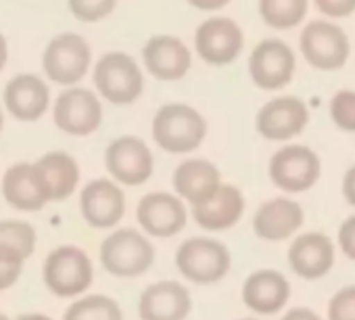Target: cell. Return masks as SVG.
<instances>
[{
	"label": "cell",
	"instance_id": "4dcf8cb0",
	"mask_svg": "<svg viewBox=\"0 0 355 320\" xmlns=\"http://www.w3.org/2000/svg\"><path fill=\"white\" fill-rule=\"evenodd\" d=\"M328 320H355V285L334 293L328 303Z\"/></svg>",
	"mask_w": 355,
	"mask_h": 320
},
{
	"label": "cell",
	"instance_id": "277c9868",
	"mask_svg": "<svg viewBox=\"0 0 355 320\" xmlns=\"http://www.w3.org/2000/svg\"><path fill=\"white\" fill-rule=\"evenodd\" d=\"M153 140L159 149L173 155L197 151L207 136V119L187 103H167L153 117Z\"/></svg>",
	"mask_w": 355,
	"mask_h": 320
},
{
	"label": "cell",
	"instance_id": "d6986e66",
	"mask_svg": "<svg viewBox=\"0 0 355 320\" xmlns=\"http://www.w3.org/2000/svg\"><path fill=\"white\" fill-rule=\"evenodd\" d=\"M245 208L247 201L243 191L234 185L222 183L211 199L197 208H191V220L209 235L226 233L241 222V218L245 216Z\"/></svg>",
	"mask_w": 355,
	"mask_h": 320
},
{
	"label": "cell",
	"instance_id": "d590c367",
	"mask_svg": "<svg viewBox=\"0 0 355 320\" xmlns=\"http://www.w3.org/2000/svg\"><path fill=\"white\" fill-rule=\"evenodd\" d=\"M280 320H322V318L309 308H293Z\"/></svg>",
	"mask_w": 355,
	"mask_h": 320
},
{
	"label": "cell",
	"instance_id": "e575fe53",
	"mask_svg": "<svg viewBox=\"0 0 355 320\" xmlns=\"http://www.w3.org/2000/svg\"><path fill=\"white\" fill-rule=\"evenodd\" d=\"M343 195L355 208V166H351L345 172V178H343Z\"/></svg>",
	"mask_w": 355,
	"mask_h": 320
},
{
	"label": "cell",
	"instance_id": "ab89813d",
	"mask_svg": "<svg viewBox=\"0 0 355 320\" xmlns=\"http://www.w3.org/2000/svg\"><path fill=\"white\" fill-rule=\"evenodd\" d=\"M5 128V113H3V105H0V132Z\"/></svg>",
	"mask_w": 355,
	"mask_h": 320
},
{
	"label": "cell",
	"instance_id": "ba28073f",
	"mask_svg": "<svg viewBox=\"0 0 355 320\" xmlns=\"http://www.w3.org/2000/svg\"><path fill=\"white\" fill-rule=\"evenodd\" d=\"M82 220L94 230H113L125 216V193L111 178H92L78 191Z\"/></svg>",
	"mask_w": 355,
	"mask_h": 320
},
{
	"label": "cell",
	"instance_id": "cb8c5ba5",
	"mask_svg": "<svg viewBox=\"0 0 355 320\" xmlns=\"http://www.w3.org/2000/svg\"><path fill=\"white\" fill-rule=\"evenodd\" d=\"M0 193H3L5 203L11 210L21 214H36L49 205L38 185L32 162H17L9 166L0 178Z\"/></svg>",
	"mask_w": 355,
	"mask_h": 320
},
{
	"label": "cell",
	"instance_id": "f35d334b",
	"mask_svg": "<svg viewBox=\"0 0 355 320\" xmlns=\"http://www.w3.org/2000/svg\"><path fill=\"white\" fill-rule=\"evenodd\" d=\"M7 57H9V47H7L5 36L0 34V71H3V69H5V65H7Z\"/></svg>",
	"mask_w": 355,
	"mask_h": 320
},
{
	"label": "cell",
	"instance_id": "52a82bcc",
	"mask_svg": "<svg viewBox=\"0 0 355 320\" xmlns=\"http://www.w3.org/2000/svg\"><path fill=\"white\" fill-rule=\"evenodd\" d=\"M94 86L98 96L113 105H130L144 90V76L138 63L125 53H107L94 65Z\"/></svg>",
	"mask_w": 355,
	"mask_h": 320
},
{
	"label": "cell",
	"instance_id": "44dd1931",
	"mask_svg": "<svg viewBox=\"0 0 355 320\" xmlns=\"http://www.w3.org/2000/svg\"><path fill=\"white\" fill-rule=\"evenodd\" d=\"M144 67L148 74L161 82H175L187 76L193 57L189 47L175 36H153L142 49Z\"/></svg>",
	"mask_w": 355,
	"mask_h": 320
},
{
	"label": "cell",
	"instance_id": "f1b7e54d",
	"mask_svg": "<svg viewBox=\"0 0 355 320\" xmlns=\"http://www.w3.org/2000/svg\"><path fill=\"white\" fill-rule=\"evenodd\" d=\"M330 115L345 132H355V90H338L330 101Z\"/></svg>",
	"mask_w": 355,
	"mask_h": 320
},
{
	"label": "cell",
	"instance_id": "30bf717a",
	"mask_svg": "<svg viewBox=\"0 0 355 320\" xmlns=\"http://www.w3.org/2000/svg\"><path fill=\"white\" fill-rule=\"evenodd\" d=\"M53 119L55 126L69 136L94 134L103 124L101 96L88 88L69 86L55 99Z\"/></svg>",
	"mask_w": 355,
	"mask_h": 320
},
{
	"label": "cell",
	"instance_id": "9a60e30c",
	"mask_svg": "<svg viewBox=\"0 0 355 320\" xmlns=\"http://www.w3.org/2000/svg\"><path fill=\"white\" fill-rule=\"evenodd\" d=\"M301 51L318 69H338L349 57L347 34L330 22H311L301 32Z\"/></svg>",
	"mask_w": 355,
	"mask_h": 320
},
{
	"label": "cell",
	"instance_id": "4316f807",
	"mask_svg": "<svg viewBox=\"0 0 355 320\" xmlns=\"http://www.w3.org/2000/svg\"><path fill=\"white\" fill-rule=\"evenodd\" d=\"M61 320H123V310L115 297L88 291L69 301Z\"/></svg>",
	"mask_w": 355,
	"mask_h": 320
},
{
	"label": "cell",
	"instance_id": "7402d4cb",
	"mask_svg": "<svg viewBox=\"0 0 355 320\" xmlns=\"http://www.w3.org/2000/svg\"><path fill=\"white\" fill-rule=\"evenodd\" d=\"M5 109L19 121L40 119L51 105L49 84L34 74H19L5 86Z\"/></svg>",
	"mask_w": 355,
	"mask_h": 320
},
{
	"label": "cell",
	"instance_id": "8fae6325",
	"mask_svg": "<svg viewBox=\"0 0 355 320\" xmlns=\"http://www.w3.org/2000/svg\"><path fill=\"white\" fill-rule=\"evenodd\" d=\"M90 59V47L80 34H59L44 49L42 65L49 80L69 88L86 76Z\"/></svg>",
	"mask_w": 355,
	"mask_h": 320
},
{
	"label": "cell",
	"instance_id": "5b68a950",
	"mask_svg": "<svg viewBox=\"0 0 355 320\" xmlns=\"http://www.w3.org/2000/svg\"><path fill=\"white\" fill-rule=\"evenodd\" d=\"M189 205L169 191H150L136 203V224L148 239H171L187 230Z\"/></svg>",
	"mask_w": 355,
	"mask_h": 320
},
{
	"label": "cell",
	"instance_id": "4fadbf2b",
	"mask_svg": "<svg viewBox=\"0 0 355 320\" xmlns=\"http://www.w3.org/2000/svg\"><path fill=\"white\" fill-rule=\"evenodd\" d=\"M34 172L46 203H65L80 191V164L67 151H49L38 162H34Z\"/></svg>",
	"mask_w": 355,
	"mask_h": 320
},
{
	"label": "cell",
	"instance_id": "ffe728a7",
	"mask_svg": "<svg viewBox=\"0 0 355 320\" xmlns=\"http://www.w3.org/2000/svg\"><path fill=\"white\" fill-rule=\"evenodd\" d=\"M309 111L307 105L297 96H276L268 101L257 117V132L268 140H288L303 132L307 126Z\"/></svg>",
	"mask_w": 355,
	"mask_h": 320
},
{
	"label": "cell",
	"instance_id": "ac0fdd59",
	"mask_svg": "<svg viewBox=\"0 0 355 320\" xmlns=\"http://www.w3.org/2000/svg\"><path fill=\"white\" fill-rule=\"evenodd\" d=\"M243 303L249 312L257 316H274L291 299V283L286 276L272 268H261L251 272L241 289Z\"/></svg>",
	"mask_w": 355,
	"mask_h": 320
},
{
	"label": "cell",
	"instance_id": "5bb4252c",
	"mask_svg": "<svg viewBox=\"0 0 355 320\" xmlns=\"http://www.w3.org/2000/svg\"><path fill=\"white\" fill-rule=\"evenodd\" d=\"M222 183V172L214 162L205 157H189L178 164L171 174V193L191 210L211 199Z\"/></svg>",
	"mask_w": 355,
	"mask_h": 320
},
{
	"label": "cell",
	"instance_id": "6da1fadb",
	"mask_svg": "<svg viewBox=\"0 0 355 320\" xmlns=\"http://www.w3.org/2000/svg\"><path fill=\"white\" fill-rule=\"evenodd\" d=\"M155 260L157 247L153 239L134 226H117L109 230L98 245V262L103 270L121 280L144 276Z\"/></svg>",
	"mask_w": 355,
	"mask_h": 320
},
{
	"label": "cell",
	"instance_id": "d4e9b609",
	"mask_svg": "<svg viewBox=\"0 0 355 320\" xmlns=\"http://www.w3.org/2000/svg\"><path fill=\"white\" fill-rule=\"evenodd\" d=\"M288 264L297 276L318 280L334 264V245L322 233H303L288 247Z\"/></svg>",
	"mask_w": 355,
	"mask_h": 320
},
{
	"label": "cell",
	"instance_id": "83f0119b",
	"mask_svg": "<svg viewBox=\"0 0 355 320\" xmlns=\"http://www.w3.org/2000/svg\"><path fill=\"white\" fill-rule=\"evenodd\" d=\"M259 13L268 26L286 30L305 17L307 0H259Z\"/></svg>",
	"mask_w": 355,
	"mask_h": 320
},
{
	"label": "cell",
	"instance_id": "8d00e7d4",
	"mask_svg": "<svg viewBox=\"0 0 355 320\" xmlns=\"http://www.w3.org/2000/svg\"><path fill=\"white\" fill-rule=\"evenodd\" d=\"M189 3L203 11H216V9H222L224 5H228L230 0H189Z\"/></svg>",
	"mask_w": 355,
	"mask_h": 320
},
{
	"label": "cell",
	"instance_id": "74e56055",
	"mask_svg": "<svg viewBox=\"0 0 355 320\" xmlns=\"http://www.w3.org/2000/svg\"><path fill=\"white\" fill-rule=\"evenodd\" d=\"M11 320H53V318L49 314H42V312H24V314L15 316Z\"/></svg>",
	"mask_w": 355,
	"mask_h": 320
},
{
	"label": "cell",
	"instance_id": "f546056e",
	"mask_svg": "<svg viewBox=\"0 0 355 320\" xmlns=\"http://www.w3.org/2000/svg\"><path fill=\"white\" fill-rule=\"evenodd\" d=\"M67 5L78 19L98 22L115 9L117 0H67Z\"/></svg>",
	"mask_w": 355,
	"mask_h": 320
},
{
	"label": "cell",
	"instance_id": "b9f144b4",
	"mask_svg": "<svg viewBox=\"0 0 355 320\" xmlns=\"http://www.w3.org/2000/svg\"><path fill=\"white\" fill-rule=\"evenodd\" d=\"M5 316H7V314H3V312H0V320H3V318H5Z\"/></svg>",
	"mask_w": 355,
	"mask_h": 320
},
{
	"label": "cell",
	"instance_id": "603a6c76",
	"mask_svg": "<svg viewBox=\"0 0 355 320\" xmlns=\"http://www.w3.org/2000/svg\"><path fill=\"white\" fill-rule=\"evenodd\" d=\"M303 208L288 197H274L263 201L253 216V233L263 241L291 239L303 226Z\"/></svg>",
	"mask_w": 355,
	"mask_h": 320
},
{
	"label": "cell",
	"instance_id": "1f68e13d",
	"mask_svg": "<svg viewBox=\"0 0 355 320\" xmlns=\"http://www.w3.org/2000/svg\"><path fill=\"white\" fill-rule=\"evenodd\" d=\"M24 268H26L24 262L0 255V293L13 289L19 283V278L24 276Z\"/></svg>",
	"mask_w": 355,
	"mask_h": 320
},
{
	"label": "cell",
	"instance_id": "7a4b0ae2",
	"mask_svg": "<svg viewBox=\"0 0 355 320\" xmlns=\"http://www.w3.org/2000/svg\"><path fill=\"white\" fill-rule=\"evenodd\" d=\"M173 264L189 285L211 287L222 283L232 268V253L226 243L211 235H195L175 247Z\"/></svg>",
	"mask_w": 355,
	"mask_h": 320
},
{
	"label": "cell",
	"instance_id": "484cf974",
	"mask_svg": "<svg viewBox=\"0 0 355 320\" xmlns=\"http://www.w3.org/2000/svg\"><path fill=\"white\" fill-rule=\"evenodd\" d=\"M38 245V230L24 218H0V255L28 262Z\"/></svg>",
	"mask_w": 355,
	"mask_h": 320
},
{
	"label": "cell",
	"instance_id": "3957f363",
	"mask_svg": "<svg viewBox=\"0 0 355 320\" xmlns=\"http://www.w3.org/2000/svg\"><path fill=\"white\" fill-rule=\"evenodd\" d=\"M42 283L53 297L71 301L90 291L94 283V262L80 245H57L42 262Z\"/></svg>",
	"mask_w": 355,
	"mask_h": 320
},
{
	"label": "cell",
	"instance_id": "2e32d148",
	"mask_svg": "<svg viewBox=\"0 0 355 320\" xmlns=\"http://www.w3.org/2000/svg\"><path fill=\"white\" fill-rule=\"evenodd\" d=\"M295 53L282 40L270 38L259 42L249 57L251 80L263 90H278L286 86L295 74Z\"/></svg>",
	"mask_w": 355,
	"mask_h": 320
},
{
	"label": "cell",
	"instance_id": "60d3db41",
	"mask_svg": "<svg viewBox=\"0 0 355 320\" xmlns=\"http://www.w3.org/2000/svg\"><path fill=\"white\" fill-rule=\"evenodd\" d=\"M241 320H259V318H253V316H249V318H241Z\"/></svg>",
	"mask_w": 355,
	"mask_h": 320
},
{
	"label": "cell",
	"instance_id": "d6a6232c",
	"mask_svg": "<svg viewBox=\"0 0 355 320\" xmlns=\"http://www.w3.org/2000/svg\"><path fill=\"white\" fill-rule=\"evenodd\" d=\"M338 247L343 253L355 262V216H349L338 228Z\"/></svg>",
	"mask_w": 355,
	"mask_h": 320
},
{
	"label": "cell",
	"instance_id": "836d02e7",
	"mask_svg": "<svg viewBox=\"0 0 355 320\" xmlns=\"http://www.w3.org/2000/svg\"><path fill=\"white\" fill-rule=\"evenodd\" d=\"M315 5L330 17H347L355 11V0H315Z\"/></svg>",
	"mask_w": 355,
	"mask_h": 320
},
{
	"label": "cell",
	"instance_id": "9c48e42d",
	"mask_svg": "<svg viewBox=\"0 0 355 320\" xmlns=\"http://www.w3.org/2000/svg\"><path fill=\"white\" fill-rule=\"evenodd\" d=\"M322 172L320 157L305 144H288L278 149L268 166L270 180L284 193L309 191Z\"/></svg>",
	"mask_w": 355,
	"mask_h": 320
},
{
	"label": "cell",
	"instance_id": "7c38bea8",
	"mask_svg": "<svg viewBox=\"0 0 355 320\" xmlns=\"http://www.w3.org/2000/svg\"><path fill=\"white\" fill-rule=\"evenodd\" d=\"M193 314V295L187 283L161 278L148 283L138 297L140 320H189Z\"/></svg>",
	"mask_w": 355,
	"mask_h": 320
},
{
	"label": "cell",
	"instance_id": "8992f818",
	"mask_svg": "<svg viewBox=\"0 0 355 320\" xmlns=\"http://www.w3.org/2000/svg\"><path fill=\"white\" fill-rule=\"evenodd\" d=\"M105 168L109 178L123 187H142L155 174V157L150 146L132 134L113 138L105 151Z\"/></svg>",
	"mask_w": 355,
	"mask_h": 320
},
{
	"label": "cell",
	"instance_id": "e0dca14e",
	"mask_svg": "<svg viewBox=\"0 0 355 320\" xmlns=\"http://www.w3.org/2000/svg\"><path fill=\"white\" fill-rule=\"evenodd\" d=\"M195 47L205 63L218 67L228 65L243 49V30L228 17H211L199 26Z\"/></svg>",
	"mask_w": 355,
	"mask_h": 320
}]
</instances>
